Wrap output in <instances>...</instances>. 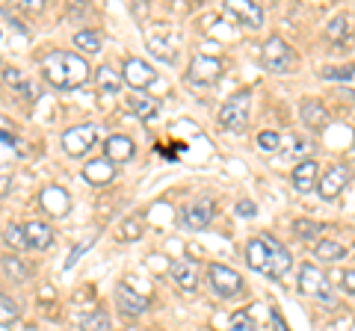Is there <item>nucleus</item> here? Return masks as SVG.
I'll return each mask as SVG.
<instances>
[{
	"label": "nucleus",
	"instance_id": "nucleus-1",
	"mask_svg": "<svg viewBox=\"0 0 355 331\" xmlns=\"http://www.w3.org/2000/svg\"><path fill=\"white\" fill-rule=\"evenodd\" d=\"M246 263H249L254 272L266 275V278H282V275L291 272L293 258H291V251H287L279 240L261 234V237L249 240V246H246Z\"/></svg>",
	"mask_w": 355,
	"mask_h": 331
},
{
	"label": "nucleus",
	"instance_id": "nucleus-2",
	"mask_svg": "<svg viewBox=\"0 0 355 331\" xmlns=\"http://www.w3.org/2000/svg\"><path fill=\"white\" fill-rule=\"evenodd\" d=\"M42 74L44 80L57 89H77L89 80V62L80 53L71 51H51L48 57L42 60Z\"/></svg>",
	"mask_w": 355,
	"mask_h": 331
},
{
	"label": "nucleus",
	"instance_id": "nucleus-3",
	"mask_svg": "<svg viewBox=\"0 0 355 331\" xmlns=\"http://www.w3.org/2000/svg\"><path fill=\"white\" fill-rule=\"evenodd\" d=\"M101 136H104V127L95 125V121L74 125V127H69L62 134V148H65L69 157H83V154H89L98 145V139H101Z\"/></svg>",
	"mask_w": 355,
	"mask_h": 331
},
{
	"label": "nucleus",
	"instance_id": "nucleus-4",
	"mask_svg": "<svg viewBox=\"0 0 355 331\" xmlns=\"http://www.w3.org/2000/svg\"><path fill=\"white\" fill-rule=\"evenodd\" d=\"M146 42L151 53L163 62H175L178 57V45H181V39H178V33L166 24V21H154V24L146 27Z\"/></svg>",
	"mask_w": 355,
	"mask_h": 331
},
{
	"label": "nucleus",
	"instance_id": "nucleus-5",
	"mask_svg": "<svg viewBox=\"0 0 355 331\" xmlns=\"http://www.w3.org/2000/svg\"><path fill=\"white\" fill-rule=\"evenodd\" d=\"M249 109H252V95L249 92H237L231 95L219 109V125L231 130V134H240L249 125Z\"/></svg>",
	"mask_w": 355,
	"mask_h": 331
},
{
	"label": "nucleus",
	"instance_id": "nucleus-6",
	"mask_svg": "<svg viewBox=\"0 0 355 331\" xmlns=\"http://www.w3.org/2000/svg\"><path fill=\"white\" fill-rule=\"evenodd\" d=\"M261 62H263L266 71H272V74H287V71H293V65H296V53L291 51V45H287L284 39L272 36V39L263 42Z\"/></svg>",
	"mask_w": 355,
	"mask_h": 331
},
{
	"label": "nucleus",
	"instance_id": "nucleus-7",
	"mask_svg": "<svg viewBox=\"0 0 355 331\" xmlns=\"http://www.w3.org/2000/svg\"><path fill=\"white\" fill-rule=\"evenodd\" d=\"M207 281H210V287H214V293L222 296V299H234V296L243 293L240 272L225 267V263H210L207 267Z\"/></svg>",
	"mask_w": 355,
	"mask_h": 331
},
{
	"label": "nucleus",
	"instance_id": "nucleus-8",
	"mask_svg": "<svg viewBox=\"0 0 355 331\" xmlns=\"http://www.w3.org/2000/svg\"><path fill=\"white\" fill-rule=\"evenodd\" d=\"M299 290L305 296H311V299L331 302V290H329L326 275L320 272V267H314V263H302V269H299Z\"/></svg>",
	"mask_w": 355,
	"mask_h": 331
},
{
	"label": "nucleus",
	"instance_id": "nucleus-9",
	"mask_svg": "<svg viewBox=\"0 0 355 331\" xmlns=\"http://www.w3.org/2000/svg\"><path fill=\"white\" fill-rule=\"evenodd\" d=\"M222 74V62L216 57H205V53H198L193 57L190 69H187V80L193 86H214Z\"/></svg>",
	"mask_w": 355,
	"mask_h": 331
},
{
	"label": "nucleus",
	"instance_id": "nucleus-10",
	"mask_svg": "<svg viewBox=\"0 0 355 331\" xmlns=\"http://www.w3.org/2000/svg\"><path fill=\"white\" fill-rule=\"evenodd\" d=\"M214 213H216V207H214L210 198H193V202L181 211V225L187 231H202V228L210 225Z\"/></svg>",
	"mask_w": 355,
	"mask_h": 331
},
{
	"label": "nucleus",
	"instance_id": "nucleus-11",
	"mask_svg": "<svg viewBox=\"0 0 355 331\" xmlns=\"http://www.w3.org/2000/svg\"><path fill=\"white\" fill-rule=\"evenodd\" d=\"M352 178V166H331V169H326V175L320 178V195L326 198V202H331V198H338L343 193V186L349 184Z\"/></svg>",
	"mask_w": 355,
	"mask_h": 331
},
{
	"label": "nucleus",
	"instance_id": "nucleus-12",
	"mask_svg": "<svg viewBox=\"0 0 355 331\" xmlns=\"http://www.w3.org/2000/svg\"><path fill=\"white\" fill-rule=\"evenodd\" d=\"M154 80H157V74H154V69L146 60H137V57L125 60V83L130 89H148Z\"/></svg>",
	"mask_w": 355,
	"mask_h": 331
},
{
	"label": "nucleus",
	"instance_id": "nucleus-13",
	"mask_svg": "<svg viewBox=\"0 0 355 331\" xmlns=\"http://www.w3.org/2000/svg\"><path fill=\"white\" fill-rule=\"evenodd\" d=\"M225 12L234 15L240 24L249 27V30H258L263 24V9H261V3H249V0H228Z\"/></svg>",
	"mask_w": 355,
	"mask_h": 331
},
{
	"label": "nucleus",
	"instance_id": "nucleus-14",
	"mask_svg": "<svg viewBox=\"0 0 355 331\" xmlns=\"http://www.w3.org/2000/svg\"><path fill=\"white\" fill-rule=\"evenodd\" d=\"M39 204H42V211L48 213V216H65L71 211V195L62 190V186H44L42 195H39Z\"/></svg>",
	"mask_w": 355,
	"mask_h": 331
},
{
	"label": "nucleus",
	"instance_id": "nucleus-15",
	"mask_svg": "<svg viewBox=\"0 0 355 331\" xmlns=\"http://www.w3.org/2000/svg\"><path fill=\"white\" fill-rule=\"evenodd\" d=\"M116 305H119V311L128 314V316H139V314L148 311V299L146 296H139L137 290H130L128 284L116 287Z\"/></svg>",
	"mask_w": 355,
	"mask_h": 331
},
{
	"label": "nucleus",
	"instance_id": "nucleus-16",
	"mask_svg": "<svg viewBox=\"0 0 355 331\" xmlns=\"http://www.w3.org/2000/svg\"><path fill=\"white\" fill-rule=\"evenodd\" d=\"M133 154H137V145H133L130 136H121V134L107 136V142H104V157H107V160H113V163H128Z\"/></svg>",
	"mask_w": 355,
	"mask_h": 331
},
{
	"label": "nucleus",
	"instance_id": "nucleus-17",
	"mask_svg": "<svg viewBox=\"0 0 355 331\" xmlns=\"http://www.w3.org/2000/svg\"><path fill=\"white\" fill-rule=\"evenodd\" d=\"M83 178L89 184H95V186H104L116 178V163L113 160H107V157H98V160H89L83 166Z\"/></svg>",
	"mask_w": 355,
	"mask_h": 331
},
{
	"label": "nucleus",
	"instance_id": "nucleus-18",
	"mask_svg": "<svg viewBox=\"0 0 355 331\" xmlns=\"http://www.w3.org/2000/svg\"><path fill=\"white\" fill-rule=\"evenodd\" d=\"M317 169H320V166L314 160L296 163V169H293V186H296V193H314V186H320Z\"/></svg>",
	"mask_w": 355,
	"mask_h": 331
},
{
	"label": "nucleus",
	"instance_id": "nucleus-19",
	"mask_svg": "<svg viewBox=\"0 0 355 331\" xmlns=\"http://www.w3.org/2000/svg\"><path fill=\"white\" fill-rule=\"evenodd\" d=\"M172 278H175V284L181 287L184 293H196V287H198V269H196V263L193 260H178V263H172Z\"/></svg>",
	"mask_w": 355,
	"mask_h": 331
},
{
	"label": "nucleus",
	"instance_id": "nucleus-20",
	"mask_svg": "<svg viewBox=\"0 0 355 331\" xmlns=\"http://www.w3.org/2000/svg\"><path fill=\"white\" fill-rule=\"evenodd\" d=\"M128 107H130V113L137 116L139 121H151L154 116L160 113V104L154 101V98H148V95H142V92H137V95H130L128 98Z\"/></svg>",
	"mask_w": 355,
	"mask_h": 331
},
{
	"label": "nucleus",
	"instance_id": "nucleus-21",
	"mask_svg": "<svg viewBox=\"0 0 355 331\" xmlns=\"http://www.w3.org/2000/svg\"><path fill=\"white\" fill-rule=\"evenodd\" d=\"M24 234H27L30 249H36V251L51 249V242H53V231L44 225V222H27L24 225Z\"/></svg>",
	"mask_w": 355,
	"mask_h": 331
},
{
	"label": "nucleus",
	"instance_id": "nucleus-22",
	"mask_svg": "<svg viewBox=\"0 0 355 331\" xmlns=\"http://www.w3.org/2000/svg\"><path fill=\"white\" fill-rule=\"evenodd\" d=\"M95 80H98V89H101V95H116L121 89V77L110 69V65H101V69H98Z\"/></svg>",
	"mask_w": 355,
	"mask_h": 331
},
{
	"label": "nucleus",
	"instance_id": "nucleus-23",
	"mask_svg": "<svg viewBox=\"0 0 355 331\" xmlns=\"http://www.w3.org/2000/svg\"><path fill=\"white\" fill-rule=\"evenodd\" d=\"M343 255H347V249H343L340 242H335V240H320L314 246V258H320V260H338Z\"/></svg>",
	"mask_w": 355,
	"mask_h": 331
},
{
	"label": "nucleus",
	"instance_id": "nucleus-24",
	"mask_svg": "<svg viewBox=\"0 0 355 331\" xmlns=\"http://www.w3.org/2000/svg\"><path fill=\"white\" fill-rule=\"evenodd\" d=\"M302 121H308L311 127H323L329 116H326V109L320 107V101H305L302 104Z\"/></svg>",
	"mask_w": 355,
	"mask_h": 331
},
{
	"label": "nucleus",
	"instance_id": "nucleus-25",
	"mask_svg": "<svg viewBox=\"0 0 355 331\" xmlns=\"http://www.w3.org/2000/svg\"><path fill=\"white\" fill-rule=\"evenodd\" d=\"M80 328L83 331H110V328H113V323H110L107 311H89L80 319Z\"/></svg>",
	"mask_w": 355,
	"mask_h": 331
},
{
	"label": "nucleus",
	"instance_id": "nucleus-26",
	"mask_svg": "<svg viewBox=\"0 0 355 331\" xmlns=\"http://www.w3.org/2000/svg\"><path fill=\"white\" fill-rule=\"evenodd\" d=\"M74 45L86 53H101V36L95 30H80L74 33Z\"/></svg>",
	"mask_w": 355,
	"mask_h": 331
},
{
	"label": "nucleus",
	"instance_id": "nucleus-27",
	"mask_svg": "<svg viewBox=\"0 0 355 331\" xmlns=\"http://www.w3.org/2000/svg\"><path fill=\"white\" fill-rule=\"evenodd\" d=\"M293 231H296L299 240H317L320 234H323V225H320V222H311V219H296Z\"/></svg>",
	"mask_w": 355,
	"mask_h": 331
},
{
	"label": "nucleus",
	"instance_id": "nucleus-28",
	"mask_svg": "<svg viewBox=\"0 0 355 331\" xmlns=\"http://www.w3.org/2000/svg\"><path fill=\"white\" fill-rule=\"evenodd\" d=\"M6 246H12V249H30L24 228H21V225H9L6 228Z\"/></svg>",
	"mask_w": 355,
	"mask_h": 331
},
{
	"label": "nucleus",
	"instance_id": "nucleus-29",
	"mask_svg": "<svg viewBox=\"0 0 355 331\" xmlns=\"http://www.w3.org/2000/svg\"><path fill=\"white\" fill-rule=\"evenodd\" d=\"M24 260H18V258H3V272H6V278H15V281H21V278H27V269L21 267Z\"/></svg>",
	"mask_w": 355,
	"mask_h": 331
},
{
	"label": "nucleus",
	"instance_id": "nucleus-30",
	"mask_svg": "<svg viewBox=\"0 0 355 331\" xmlns=\"http://www.w3.org/2000/svg\"><path fill=\"white\" fill-rule=\"evenodd\" d=\"M228 331H254V319H252L246 311H237L234 316H231Z\"/></svg>",
	"mask_w": 355,
	"mask_h": 331
},
{
	"label": "nucleus",
	"instance_id": "nucleus-31",
	"mask_svg": "<svg viewBox=\"0 0 355 331\" xmlns=\"http://www.w3.org/2000/svg\"><path fill=\"white\" fill-rule=\"evenodd\" d=\"M279 142H282V136L272 134V130H263V134H258V148L261 151H279Z\"/></svg>",
	"mask_w": 355,
	"mask_h": 331
},
{
	"label": "nucleus",
	"instance_id": "nucleus-32",
	"mask_svg": "<svg viewBox=\"0 0 355 331\" xmlns=\"http://www.w3.org/2000/svg\"><path fill=\"white\" fill-rule=\"evenodd\" d=\"M326 36H329V39H335V42H338L340 36L347 39V36H349V24H347V18H335V21H331L329 30H326Z\"/></svg>",
	"mask_w": 355,
	"mask_h": 331
},
{
	"label": "nucleus",
	"instance_id": "nucleus-33",
	"mask_svg": "<svg viewBox=\"0 0 355 331\" xmlns=\"http://www.w3.org/2000/svg\"><path fill=\"white\" fill-rule=\"evenodd\" d=\"M0 307H3V331H9V323H12V319L18 316V307H15V302L9 299V296H3V299H0Z\"/></svg>",
	"mask_w": 355,
	"mask_h": 331
},
{
	"label": "nucleus",
	"instance_id": "nucleus-34",
	"mask_svg": "<svg viewBox=\"0 0 355 331\" xmlns=\"http://www.w3.org/2000/svg\"><path fill=\"white\" fill-rule=\"evenodd\" d=\"M92 246H95V240H86V242H80V246H74V249H71V255H69V260H65V269H71L74 263H77V258L86 255V251L92 249Z\"/></svg>",
	"mask_w": 355,
	"mask_h": 331
},
{
	"label": "nucleus",
	"instance_id": "nucleus-35",
	"mask_svg": "<svg viewBox=\"0 0 355 331\" xmlns=\"http://www.w3.org/2000/svg\"><path fill=\"white\" fill-rule=\"evenodd\" d=\"M142 234V225L137 222V219H125V225H121V237L125 240H139Z\"/></svg>",
	"mask_w": 355,
	"mask_h": 331
},
{
	"label": "nucleus",
	"instance_id": "nucleus-36",
	"mask_svg": "<svg viewBox=\"0 0 355 331\" xmlns=\"http://www.w3.org/2000/svg\"><path fill=\"white\" fill-rule=\"evenodd\" d=\"M355 74V69H326L323 74H320V77H326V80H349V77Z\"/></svg>",
	"mask_w": 355,
	"mask_h": 331
},
{
	"label": "nucleus",
	"instance_id": "nucleus-37",
	"mask_svg": "<svg viewBox=\"0 0 355 331\" xmlns=\"http://www.w3.org/2000/svg\"><path fill=\"white\" fill-rule=\"evenodd\" d=\"M237 213L243 219H252L254 213H258V207H254V202H249V198H240V202H237Z\"/></svg>",
	"mask_w": 355,
	"mask_h": 331
},
{
	"label": "nucleus",
	"instance_id": "nucleus-38",
	"mask_svg": "<svg viewBox=\"0 0 355 331\" xmlns=\"http://www.w3.org/2000/svg\"><path fill=\"white\" fill-rule=\"evenodd\" d=\"M340 287H343V293L355 296V269H352V272H343V278H340Z\"/></svg>",
	"mask_w": 355,
	"mask_h": 331
},
{
	"label": "nucleus",
	"instance_id": "nucleus-39",
	"mask_svg": "<svg viewBox=\"0 0 355 331\" xmlns=\"http://www.w3.org/2000/svg\"><path fill=\"white\" fill-rule=\"evenodd\" d=\"M270 323H272V328H275V331H291V328H287V323H284V319H282V314H279V311H275V307H272V311H270Z\"/></svg>",
	"mask_w": 355,
	"mask_h": 331
},
{
	"label": "nucleus",
	"instance_id": "nucleus-40",
	"mask_svg": "<svg viewBox=\"0 0 355 331\" xmlns=\"http://www.w3.org/2000/svg\"><path fill=\"white\" fill-rule=\"evenodd\" d=\"M293 154H308L311 151V145H308V142L305 139H293V148H291Z\"/></svg>",
	"mask_w": 355,
	"mask_h": 331
},
{
	"label": "nucleus",
	"instance_id": "nucleus-41",
	"mask_svg": "<svg viewBox=\"0 0 355 331\" xmlns=\"http://www.w3.org/2000/svg\"><path fill=\"white\" fill-rule=\"evenodd\" d=\"M24 6H27V9H42L39 0H24Z\"/></svg>",
	"mask_w": 355,
	"mask_h": 331
},
{
	"label": "nucleus",
	"instance_id": "nucleus-42",
	"mask_svg": "<svg viewBox=\"0 0 355 331\" xmlns=\"http://www.w3.org/2000/svg\"><path fill=\"white\" fill-rule=\"evenodd\" d=\"M352 175H355V163H352Z\"/></svg>",
	"mask_w": 355,
	"mask_h": 331
}]
</instances>
